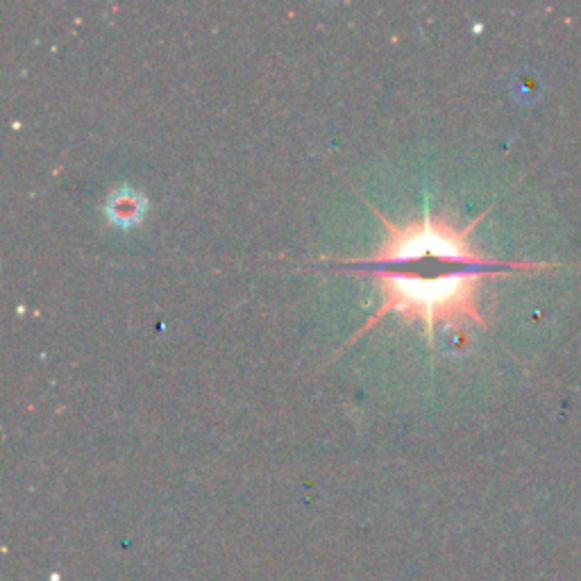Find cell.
Listing matches in <instances>:
<instances>
[{
    "label": "cell",
    "mask_w": 581,
    "mask_h": 581,
    "mask_svg": "<svg viewBox=\"0 0 581 581\" xmlns=\"http://www.w3.org/2000/svg\"><path fill=\"white\" fill-rule=\"evenodd\" d=\"M370 275L377 280L382 302L366 325L352 336L350 343H355L361 334L368 332L370 327H375L389 314L423 323L429 343H434V330L439 323L452 325L468 318V321H475L484 327L486 321L482 318V311H479V282L484 277L504 273H495V268H466V271L439 277H418L375 268Z\"/></svg>",
    "instance_id": "6da1fadb"
},
{
    "label": "cell",
    "mask_w": 581,
    "mask_h": 581,
    "mask_svg": "<svg viewBox=\"0 0 581 581\" xmlns=\"http://www.w3.org/2000/svg\"><path fill=\"white\" fill-rule=\"evenodd\" d=\"M386 227V239L373 255L366 259H357L359 264H389V261H411L423 257H439L448 261H459L468 268H509V271H538V268H550L547 264H504V261L484 257L470 243L475 225L482 221L477 218L466 227H457L448 214H429L425 212L423 221H414L409 225H393L389 218H384L377 209H373Z\"/></svg>",
    "instance_id": "7a4b0ae2"
},
{
    "label": "cell",
    "mask_w": 581,
    "mask_h": 581,
    "mask_svg": "<svg viewBox=\"0 0 581 581\" xmlns=\"http://www.w3.org/2000/svg\"><path fill=\"white\" fill-rule=\"evenodd\" d=\"M148 202L130 187H121L119 191H114L107 200V216L109 221L121 225V227H132L141 223L143 214H146Z\"/></svg>",
    "instance_id": "3957f363"
}]
</instances>
